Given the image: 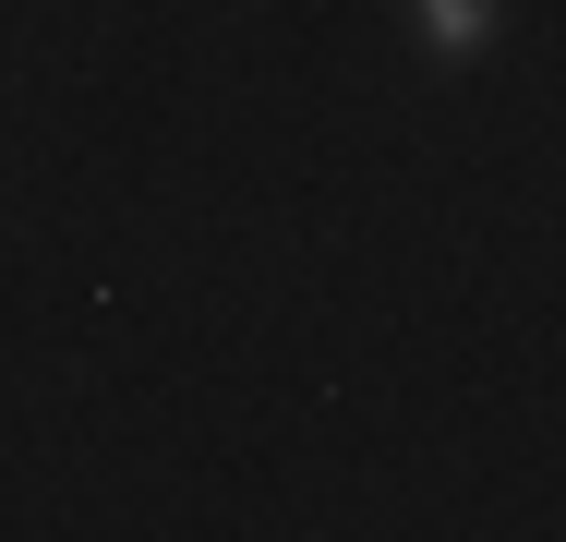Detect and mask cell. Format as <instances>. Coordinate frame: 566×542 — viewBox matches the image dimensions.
Here are the masks:
<instances>
[{"label": "cell", "instance_id": "6da1fadb", "mask_svg": "<svg viewBox=\"0 0 566 542\" xmlns=\"http://www.w3.org/2000/svg\"><path fill=\"white\" fill-rule=\"evenodd\" d=\"M410 24H422L434 61H470V49L494 37V0H410Z\"/></svg>", "mask_w": 566, "mask_h": 542}]
</instances>
